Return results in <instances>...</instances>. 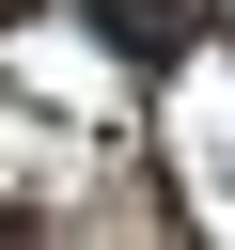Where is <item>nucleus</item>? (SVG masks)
<instances>
[{"label":"nucleus","mask_w":235,"mask_h":250,"mask_svg":"<svg viewBox=\"0 0 235 250\" xmlns=\"http://www.w3.org/2000/svg\"><path fill=\"white\" fill-rule=\"evenodd\" d=\"M78 16H94L141 78H157V62H188V31H204V0H78Z\"/></svg>","instance_id":"1"}]
</instances>
